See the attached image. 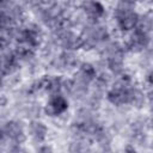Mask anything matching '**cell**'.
Masks as SVG:
<instances>
[{"instance_id": "9c48e42d", "label": "cell", "mask_w": 153, "mask_h": 153, "mask_svg": "<svg viewBox=\"0 0 153 153\" xmlns=\"http://www.w3.org/2000/svg\"><path fill=\"white\" fill-rule=\"evenodd\" d=\"M84 140H74V141H72L69 143L71 153H92L90 146Z\"/></svg>"}, {"instance_id": "3957f363", "label": "cell", "mask_w": 153, "mask_h": 153, "mask_svg": "<svg viewBox=\"0 0 153 153\" xmlns=\"http://www.w3.org/2000/svg\"><path fill=\"white\" fill-rule=\"evenodd\" d=\"M2 139L12 140L16 145H20L26 140L23 126L17 121H10L2 126Z\"/></svg>"}, {"instance_id": "9a60e30c", "label": "cell", "mask_w": 153, "mask_h": 153, "mask_svg": "<svg viewBox=\"0 0 153 153\" xmlns=\"http://www.w3.org/2000/svg\"><path fill=\"white\" fill-rule=\"evenodd\" d=\"M37 153H53V149L50 146H41L37 151Z\"/></svg>"}, {"instance_id": "8992f818", "label": "cell", "mask_w": 153, "mask_h": 153, "mask_svg": "<svg viewBox=\"0 0 153 153\" xmlns=\"http://www.w3.org/2000/svg\"><path fill=\"white\" fill-rule=\"evenodd\" d=\"M84 7L85 13L87 14V18L92 25L97 23V20L104 14V7L99 2H93V1H87L81 4Z\"/></svg>"}, {"instance_id": "2e32d148", "label": "cell", "mask_w": 153, "mask_h": 153, "mask_svg": "<svg viewBox=\"0 0 153 153\" xmlns=\"http://www.w3.org/2000/svg\"><path fill=\"white\" fill-rule=\"evenodd\" d=\"M124 153H137V151L133 145H127L124 148Z\"/></svg>"}, {"instance_id": "5bb4252c", "label": "cell", "mask_w": 153, "mask_h": 153, "mask_svg": "<svg viewBox=\"0 0 153 153\" xmlns=\"http://www.w3.org/2000/svg\"><path fill=\"white\" fill-rule=\"evenodd\" d=\"M10 153H26V152H25V149L22 148L19 145H16V143H14V145L11 147Z\"/></svg>"}, {"instance_id": "277c9868", "label": "cell", "mask_w": 153, "mask_h": 153, "mask_svg": "<svg viewBox=\"0 0 153 153\" xmlns=\"http://www.w3.org/2000/svg\"><path fill=\"white\" fill-rule=\"evenodd\" d=\"M67 106H68V103L65 99V97L61 96V94H56V96H51L50 97L49 103L47 104L44 111L50 117L60 116L67 110Z\"/></svg>"}, {"instance_id": "e0dca14e", "label": "cell", "mask_w": 153, "mask_h": 153, "mask_svg": "<svg viewBox=\"0 0 153 153\" xmlns=\"http://www.w3.org/2000/svg\"><path fill=\"white\" fill-rule=\"evenodd\" d=\"M147 82L151 85V86H153V72H149L148 74H147Z\"/></svg>"}, {"instance_id": "6da1fadb", "label": "cell", "mask_w": 153, "mask_h": 153, "mask_svg": "<svg viewBox=\"0 0 153 153\" xmlns=\"http://www.w3.org/2000/svg\"><path fill=\"white\" fill-rule=\"evenodd\" d=\"M116 22L122 30H131L135 29L139 23V14L135 13L133 10H123L117 7L114 12Z\"/></svg>"}, {"instance_id": "7c38bea8", "label": "cell", "mask_w": 153, "mask_h": 153, "mask_svg": "<svg viewBox=\"0 0 153 153\" xmlns=\"http://www.w3.org/2000/svg\"><path fill=\"white\" fill-rule=\"evenodd\" d=\"M133 140H134L139 146H143V145L147 142V136L145 135L143 131L134 133V134H133Z\"/></svg>"}, {"instance_id": "ba28073f", "label": "cell", "mask_w": 153, "mask_h": 153, "mask_svg": "<svg viewBox=\"0 0 153 153\" xmlns=\"http://www.w3.org/2000/svg\"><path fill=\"white\" fill-rule=\"evenodd\" d=\"M145 102H146V96L137 88H133L131 90V94H130V100H129V104H131L133 106L140 109L145 105Z\"/></svg>"}, {"instance_id": "8fae6325", "label": "cell", "mask_w": 153, "mask_h": 153, "mask_svg": "<svg viewBox=\"0 0 153 153\" xmlns=\"http://www.w3.org/2000/svg\"><path fill=\"white\" fill-rule=\"evenodd\" d=\"M59 60H60L62 67H72V66H74L75 62H76V57H75V55H74L71 50H65V51H62V53L60 54V56H59Z\"/></svg>"}, {"instance_id": "ac0fdd59", "label": "cell", "mask_w": 153, "mask_h": 153, "mask_svg": "<svg viewBox=\"0 0 153 153\" xmlns=\"http://www.w3.org/2000/svg\"><path fill=\"white\" fill-rule=\"evenodd\" d=\"M147 98H148V100H149L151 103H153V90L147 93Z\"/></svg>"}, {"instance_id": "d6986e66", "label": "cell", "mask_w": 153, "mask_h": 153, "mask_svg": "<svg viewBox=\"0 0 153 153\" xmlns=\"http://www.w3.org/2000/svg\"><path fill=\"white\" fill-rule=\"evenodd\" d=\"M5 104H6V98H5V96H2V102H1V105H2V106H5Z\"/></svg>"}, {"instance_id": "7a4b0ae2", "label": "cell", "mask_w": 153, "mask_h": 153, "mask_svg": "<svg viewBox=\"0 0 153 153\" xmlns=\"http://www.w3.org/2000/svg\"><path fill=\"white\" fill-rule=\"evenodd\" d=\"M149 37H148V33L135 27L133 33L130 35L129 39L127 41L126 45H124V49L126 50H129V51H133V53H139L141 50H143L145 48L148 47L149 44Z\"/></svg>"}, {"instance_id": "ffe728a7", "label": "cell", "mask_w": 153, "mask_h": 153, "mask_svg": "<svg viewBox=\"0 0 153 153\" xmlns=\"http://www.w3.org/2000/svg\"><path fill=\"white\" fill-rule=\"evenodd\" d=\"M151 147H152V148H153V141H152V143H151Z\"/></svg>"}, {"instance_id": "4fadbf2b", "label": "cell", "mask_w": 153, "mask_h": 153, "mask_svg": "<svg viewBox=\"0 0 153 153\" xmlns=\"http://www.w3.org/2000/svg\"><path fill=\"white\" fill-rule=\"evenodd\" d=\"M39 115V108L38 106H30L29 109H27V116H30V117H36V116H38Z\"/></svg>"}, {"instance_id": "52a82bcc", "label": "cell", "mask_w": 153, "mask_h": 153, "mask_svg": "<svg viewBox=\"0 0 153 153\" xmlns=\"http://www.w3.org/2000/svg\"><path fill=\"white\" fill-rule=\"evenodd\" d=\"M29 129H30V133H31V135H32V137H33L35 141H37V142H43V141L45 140L48 129H47V127H45L42 122L32 121V122L29 124Z\"/></svg>"}, {"instance_id": "5b68a950", "label": "cell", "mask_w": 153, "mask_h": 153, "mask_svg": "<svg viewBox=\"0 0 153 153\" xmlns=\"http://www.w3.org/2000/svg\"><path fill=\"white\" fill-rule=\"evenodd\" d=\"M131 88H120L114 86L109 92H108V100L114 104V105H123V104H129L130 100V94H131Z\"/></svg>"}, {"instance_id": "30bf717a", "label": "cell", "mask_w": 153, "mask_h": 153, "mask_svg": "<svg viewBox=\"0 0 153 153\" xmlns=\"http://www.w3.org/2000/svg\"><path fill=\"white\" fill-rule=\"evenodd\" d=\"M108 67L112 74H121L123 72V57H109L108 59Z\"/></svg>"}]
</instances>
